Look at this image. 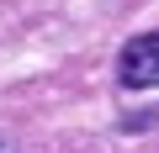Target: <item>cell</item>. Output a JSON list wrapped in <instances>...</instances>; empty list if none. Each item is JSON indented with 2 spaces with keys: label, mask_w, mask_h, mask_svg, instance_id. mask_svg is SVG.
I'll return each instance as SVG.
<instances>
[{
  "label": "cell",
  "mask_w": 159,
  "mask_h": 153,
  "mask_svg": "<svg viewBox=\"0 0 159 153\" xmlns=\"http://www.w3.org/2000/svg\"><path fill=\"white\" fill-rule=\"evenodd\" d=\"M117 79L127 90H154L159 85V32H143V37H127L122 53H117Z\"/></svg>",
  "instance_id": "cell-1"
},
{
  "label": "cell",
  "mask_w": 159,
  "mask_h": 153,
  "mask_svg": "<svg viewBox=\"0 0 159 153\" xmlns=\"http://www.w3.org/2000/svg\"><path fill=\"white\" fill-rule=\"evenodd\" d=\"M0 153H16V142H11V137H6V132H0Z\"/></svg>",
  "instance_id": "cell-2"
}]
</instances>
